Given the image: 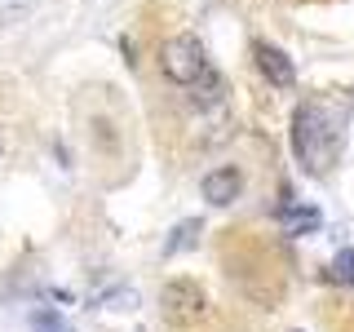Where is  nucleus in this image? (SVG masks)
Listing matches in <instances>:
<instances>
[{"label": "nucleus", "mask_w": 354, "mask_h": 332, "mask_svg": "<svg viewBox=\"0 0 354 332\" xmlns=\"http://www.w3.org/2000/svg\"><path fill=\"white\" fill-rule=\"evenodd\" d=\"M341 124L346 111H332L328 102H301L292 116V151L310 173L328 169L341 151Z\"/></svg>", "instance_id": "f257e3e1"}, {"label": "nucleus", "mask_w": 354, "mask_h": 332, "mask_svg": "<svg viewBox=\"0 0 354 332\" xmlns=\"http://www.w3.org/2000/svg\"><path fill=\"white\" fill-rule=\"evenodd\" d=\"M106 306H111V310H133V306H138V297H133V293H111Z\"/></svg>", "instance_id": "1a4fd4ad"}, {"label": "nucleus", "mask_w": 354, "mask_h": 332, "mask_svg": "<svg viewBox=\"0 0 354 332\" xmlns=\"http://www.w3.org/2000/svg\"><path fill=\"white\" fill-rule=\"evenodd\" d=\"M199 191H204V199L213 208H226V204H235L239 191H243V173L235 164H221V169H213L204 182H199Z\"/></svg>", "instance_id": "20e7f679"}, {"label": "nucleus", "mask_w": 354, "mask_h": 332, "mask_svg": "<svg viewBox=\"0 0 354 332\" xmlns=\"http://www.w3.org/2000/svg\"><path fill=\"white\" fill-rule=\"evenodd\" d=\"M160 310H164L169 324L191 328V324H199V319L208 315V293L195 279H169L164 293H160Z\"/></svg>", "instance_id": "7ed1b4c3"}, {"label": "nucleus", "mask_w": 354, "mask_h": 332, "mask_svg": "<svg viewBox=\"0 0 354 332\" xmlns=\"http://www.w3.org/2000/svg\"><path fill=\"white\" fill-rule=\"evenodd\" d=\"M160 71H164V80H173V84H199V75L208 71L204 44H199L195 36H173V40H164V49H160Z\"/></svg>", "instance_id": "f03ea898"}, {"label": "nucleus", "mask_w": 354, "mask_h": 332, "mask_svg": "<svg viewBox=\"0 0 354 332\" xmlns=\"http://www.w3.org/2000/svg\"><path fill=\"white\" fill-rule=\"evenodd\" d=\"M252 53H257L261 75H266L274 89H292V84H297V66H292V58H288L283 49H274V44L257 40V44H252Z\"/></svg>", "instance_id": "39448f33"}, {"label": "nucleus", "mask_w": 354, "mask_h": 332, "mask_svg": "<svg viewBox=\"0 0 354 332\" xmlns=\"http://www.w3.org/2000/svg\"><path fill=\"white\" fill-rule=\"evenodd\" d=\"M199 221L191 217V221H182V226H173V235L164 239V257H173V252H186V248H195V239H199Z\"/></svg>", "instance_id": "0eeeda50"}, {"label": "nucleus", "mask_w": 354, "mask_h": 332, "mask_svg": "<svg viewBox=\"0 0 354 332\" xmlns=\"http://www.w3.org/2000/svg\"><path fill=\"white\" fill-rule=\"evenodd\" d=\"M31 324H36V328H44V332H53V328H58V315H49V310H40V315L31 319Z\"/></svg>", "instance_id": "9d476101"}, {"label": "nucleus", "mask_w": 354, "mask_h": 332, "mask_svg": "<svg viewBox=\"0 0 354 332\" xmlns=\"http://www.w3.org/2000/svg\"><path fill=\"white\" fill-rule=\"evenodd\" d=\"M279 221H283V235H310L319 230V208L315 204H297L292 195H283V208H279Z\"/></svg>", "instance_id": "423d86ee"}, {"label": "nucleus", "mask_w": 354, "mask_h": 332, "mask_svg": "<svg viewBox=\"0 0 354 332\" xmlns=\"http://www.w3.org/2000/svg\"><path fill=\"white\" fill-rule=\"evenodd\" d=\"M332 279L337 284H354V248H341L332 257Z\"/></svg>", "instance_id": "6e6552de"}]
</instances>
